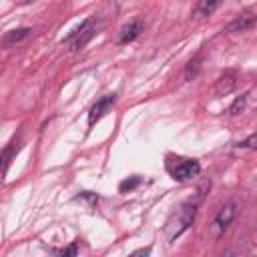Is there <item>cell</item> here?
<instances>
[{
    "label": "cell",
    "instance_id": "cell-1",
    "mask_svg": "<svg viewBox=\"0 0 257 257\" xmlns=\"http://www.w3.org/2000/svg\"><path fill=\"white\" fill-rule=\"evenodd\" d=\"M201 199H203V193L199 191V195H197L195 199L185 201V203L169 217V221H167V225H165V237H167L169 243H173L177 237H181V235L193 225V221H195V217H197V211H199V205H201Z\"/></svg>",
    "mask_w": 257,
    "mask_h": 257
},
{
    "label": "cell",
    "instance_id": "cell-2",
    "mask_svg": "<svg viewBox=\"0 0 257 257\" xmlns=\"http://www.w3.org/2000/svg\"><path fill=\"white\" fill-rule=\"evenodd\" d=\"M237 217V203L235 201H227L215 215L213 223L209 225V235L213 239H221L225 235V231L231 227V223L235 221Z\"/></svg>",
    "mask_w": 257,
    "mask_h": 257
},
{
    "label": "cell",
    "instance_id": "cell-3",
    "mask_svg": "<svg viewBox=\"0 0 257 257\" xmlns=\"http://www.w3.org/2000/svg\"><path fill=\"white\" fill-rule=\"evenodd\" d=\"M94 34H96V24H94L92 18H86V20H82L62 42H66L68 48H70L72 52H76V50L84 48V46L94 38Z\"/></svg>",
    "mask_w": 257,
    "mask_h": 257
},
{
    "label": "cell",
    "instance_id": "cell-4",
    "mask_svg": "<svg viewBox=\"0 0 257 257\" xmlns=\"http://www.w3.org/2000/svg\"><path fill=\"white\" fill-rule=\"evenodd\" d=\"M167 169L175 181L183 183L201 173V163L197 159H177L175 163H167Z\"/></svg>",
    "mask_w": 257,
    "mask_h": 257
},
{
    "label": "cell",
    "instance_id": "cell-5",
    "mask_svg": "<svg viewBox=\"0 0 257 257\" xmlns=\"http://www.w3.org/2000/svg\"><path fill=\"white\" fill-rule=\"evenodd\" d=\"M116 98H118V94L116 92H108V94H104V96H100L92 106H90V110H88V126H94L112 106H114V102H116Z\"/></svg>",
    "mask_w": 257,
    "mask_h": 257
},
{
    "label": "cell",
    "instance_id": "cell-6",
    "mask_svg": "<svg viewBox=\"0 0 257 257\" xmlns=\"http://www.w3.org/2000/svg\"><path fill=\"white\" fill-rule=\"evenodd\" d=\"M255 22H257V14H255L253 10H243L241 14H237V16L225 26L223 32H229V34L247 32V30H251V28L255 26Z\"/></svg>",
    "mask_w": 257,
    "mask_h": 257
},
{
    "label": "cell",
    "instance_id": "cell-7",
    "mask_svg": "<svg viewBox=\"0 0 257 257\" xmlns=\"http://www.w3.org/2000/svg\"><path fill=\"white\" fill-rule=\"evenodd\" d=\"M237 86V72L235 70H227L225 74H221L215 82V94L217 96H227L229 92H233V88Z\"/></svg>",
    "mask_w": 257,
    "mask_h": 257
},
{
    "label": "cell",
    "instance_id": "cell-8",
    "mask_svg": "<svg viewBox=\"0 0 257 257\" xmlns=\"http://www.w3.org/2000/svg\"><path fill=\"white\" fill-rule=\"evenodd\" d=\"M143 28H145V26H143L141 20H133V22L124 24V26L120 28V32H118V44H128V42L137 40L139 34L143 32Z\"/></svg>",
    "mask_w": 257,
    "mask_h": 257
},
{
    "label": "cell",
    "instance_id": "cell-9",
    "mask_svg": "<svg viewBox=\"0 0 257 257\" xmlns=\"http://www.w3.org/2000/svg\"><path fill=\"white\" fill-rule=\"evenodd\" d=\"M30 34H32V28H28V26H20V28L8 30V32L4 34V38H2V44H4L6 48H8V46H14V44L26 40Z\"/></svg>",
    "mask_w": 257,
    "mask_h": 257
},
{
    "label": "cell",
    "instance_id": "cell-10",
    "mask_svg": "<svg viewBox=\"0 0 257 257\" xmlns=\"http://www.w3.org/2000/svg\"><path fill=\"white\" fill-rule=\"evenodd\" d=\"M221 4H223V0H197V4H195V8H193V16H195V18H207V16H211Z\"/></svg>",
    "mask_w": 257,
    "mask_h": 257
},
{
    "label": "cell",
    "instance_id": "cell-11",
    "mask_svg": "<svg viewBox=\"0 0 257 257\" xmlns=\"http://www.w3.org/2000/svg\"><path fill=\"white\" fill-rule=\"evenodd\" d=\"M18 151H20V139H12V141L4 147V151H2V173H4V175L8 173L10 161L16 157Z\"/></svg>",
    "mask_w": 257,
    "mask_h": 257
},
{
    "label": "cell",
    "instance_id": "cell-12",
    "mask_svg": "<svg viewBox=\"0 0 257 257\" xmlns=\"http://www.w3.org/2000/svg\"><path fill=\"white\" fill-rule=\"evenodd\" d=\"M141 183H143V179H141L139 175H133V177H128V179H124V181L118 183V193H131V191H135Z\"/></svg>",
    "mask_w": 257,
    "mask_h": 257
},
{
    "label": "cell",
    "instance_id": "cell-13",
    "mask_svg": "<svg viewBox=\"0 0 257 257\" xmlns=\"http://www.w3.org/2000/svg\"><path fill=\"white\" fill-rule=\"evenodd\" d=\"M201 60H203V56L199 54V56H195V58L187 64V68H185V80H193V78L199 74V70H201Z\"/></svg>",
    "mask_w": 257,
    "mask_h": 257
},
{
    "label": "cell",
    "instance_id": "cell-14",
    "mask_svg": "<svg viewBox=\"0 0 257 257\" xmlns=\"http://www.w3.org/2000/svg\"><path fill=\"white\" fill-rule=\"evenodd\" d=\"M247 92H243L241 96H237L235 100H233V104L229 106V114L231 116H237V114H241L243 110H245V106H247Z\"/></svg>",
    "mask_w": 257,
    "mask_h": 257
},
{
    "label": "cell",
    "instance_id": "cell-15",
    "mask_svg": "<svg viewBox=\"0 0 257 257\" xmlns=\"http://www.w3.org/2000/svg\"><path fill=\"white\" fill-rule=\"evenodd\" d=\"M239 147H243V149H251V151H257V133L249 135L243 143H239Z\"/></svg>",
    "mask_w": 257,
    "mask_h": 257
},
{
    "label": "cell",
    "instance_id": "cell-16",
    "mask_svg": "<svg viewBox=\"0 0 257 257\" xmlns=\"http://www.w3.org/2000/svg\"><path fill=\"white\" fill-rule=\"evenodd\" d=\"M76 199H84V201L96 203V201H98V195H96V193H90V191H82L80 195H76Z\"/></svg>",
    "mask_w": 257,
    "mask_h": 257
},
{
    "label": "cell",
    "instance_id": "cell-17",
    "mask_svg": "<svg viewBox=\"0 0 257 257\" xmlns=\"http://www.w3.org/2000/svg\"><path fill=\"white\" fill-rule=\"evenodd\" d=\"M56 253H58V255H72V257H74V255H78V245H76V243H72L70 247L60 249V251H56Z\"/></svg>",
    "mask_w": 257,
    "mask_h": 257
},
{
    "label": "cell",
    "instance_id": "cell-18",
    "mask_svg": "<svg viewBox=\"0 0 257 257\" xmlns=\"http://www.w3.org/2000/svg\"><path fill=\"white\" fill-rule=\"evenodd\" d=\"M151 253V247H145V249H137L133 255H149Z\"/></svg>",
    "mask_w": 257,
    "mask_h": 257
}]
</instances>
